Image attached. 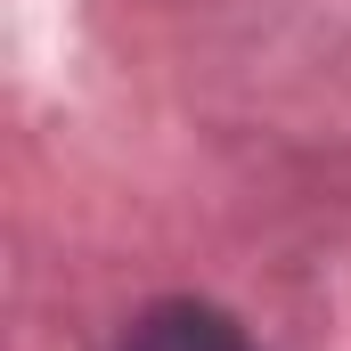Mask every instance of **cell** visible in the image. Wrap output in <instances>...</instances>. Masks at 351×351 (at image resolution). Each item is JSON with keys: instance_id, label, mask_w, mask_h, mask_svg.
Masks as SVG:
<instances>
[{"instance_id": "cell-1", "label": "cell", "mask_w": 351, "mask_h": 351, "mask_svg": "<svg viewBox=\"0 0 351 351\" xmlns=\"http://www.w3.org/2000/svg\"><path fill=\"white\" fill-rule=\"evenodd\" d=\"M114 351H254V335H245L229 311H213V302H196V294H172V302H147V311L123 327Z\"/></svg>"}]
</instances>
